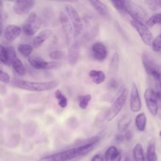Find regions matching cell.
<instances>
[{"label":"cell","instance_id":"6da1fadb","mask_svg":"<svg viewBox=\"0 0 161 161\" xmlns=\"http://www.w3.org/2000/svg\"><path fill=\"white\" fill-rule=\"evenodd\" d=\"M57 80L47 82H31L23 80H15L11 83L16 87L33 92H42L53 89L59 85Z\"/></svg>","mask_w":161,"mask_h":161},{"label":"cell","instance_id":"7a4b0ae2","mask_svg":"<svg viewBox=\"0 0 161 161\" xmlns=\"http://www.w3.org/2000/svg\"><path fill=\"white\" fill-rule=\"evenodd\" d=\"M142 62L147 74L159 82L161 79V67L146 51L143 52Z\"/></svg>","mask_w":161,"mask_h":161},{"label":"cell","instance_id":"3957f363","mask_svg":"<svg viewBox=\"0 0 161 161\" xmlns=\"http://www.w3.org/2000/svg\"><path fill=\"white\" fill-rule=\"evenodd\" d=\"M128 93V91L127 88L123 87L118 97L114 101L113 104L109 107L106 113L105 117L108 121H111L121 111L126 103Z\"/></svg>","mask_w":161,"mask_h":161},{"label":"cell","instance_id":"277c9868","mask_svg":"<svg viewBox=\"0 0 161 161\" xmlns=\"http://www.w3.org/2000/svg\"><path fill=\"white\" fill-rule=\"evenodd\" d=\"M125 12L128 14L133 20L142 23L147 20V13L145 9L131 1H125Z\"/></svg>","mask_w":161,"mask_h":161},{"label":"cell","instance_id":"5b68a950","mask_svg":"<svg viewBox=\"0 0 161 161\" xmlns=\"http://www.w3.org/2000/svg\"><path fill=\"white\" fill-rule=\"evenodd\" d=\"M65 11L72 25L75 38H76L80 35L83 30V23L82 19L76 9L72 5L67 4L65 6Z\"/></svg>","mask_w":161,"mask_h":161},{"label":"cell","instance_id":"8992f818","mask_svg":"<svg viewBox=\"0 0 161 161\" xmlns=\"http://www.w3.org/2000/svg\"><path fill=\"white\" fill-rule=\"evenodd\" d=\"M77 157H79V155L75 147L45 156L37 161H69Z\"/></svg>","mask_w":161,"mask_h":161},{"label":"cell","instance_id":"52a82bcc","mask_svg":"<svg viewBox=\"0 0 161 161\" xmlns=\"http://www.w3.org/2000/svg\"><path fill=\"white\" fill-rule=\"evenodd\" d=\"M144 99L147 108L150 114L153 116H156L158 110L157 92L152 88H147L144 92Z\"/></svg>","mask_w":161,"mask_h":161},{"label":"cell","instance_id":"ba28073f","mask_svg":"<svg viewBox=\"0 0 161 161\" xmlns=\"http://www.w3.org/2000/svg\"><path fill=\"white\" fill-rule=\"evenodd\" d=\"M40 26V18L35 12H31L26 18L23 25V30L26 35L31 36L36 33Z\"/></svg>","mask_w":161,"mask_h":161},{"label":"cell","instance_id":"9c48e42d","mask_svg":"<svg viewBox=\"0 0 161 161\" xmlns=\"http://www.w3.org/2000/svg\"><path fill=\"white\" fill-rule=\"evenodd\" d=\"M59 19L65 34L67 45L68 47H69L75 41L72 25L67 14L64 12L60 13Z\"/></svg>","mask_w":161,"mask_h":161},{"label":"cell","instance_id":"30bf717a","mask_svg":"<svg viewBox=\"0 0 161 161\" xmlns=\"http://www.w3.org/2000/svg\"><path fill=\"white\" fill-rule=\"evenodd\" d=\"M130 24L131 26L134 29H135L136 32L138 33L142 42L146 45L151 46L153 38L152 33L148 29L147 26L145 25L144 23L133 19L130 21Z\"/></svg>","mask_w":161,"mask_h":161},{"label":"cell","instance_id":"8fae6325","mask_svg":"<svg viewBox=\"0 0 161 161\" xmlns=\"http://www.w3.org/2000/svg\"><path fill=\"white\" fill-rule=\"evenodd\" d=\"M28 62L31 67L38 70L57 69L62 65L60 62L55 61L47 62L38 57H30L28 58Z\"/></svg>","mask_w":161,"mask_h":161},{"label":"cell","instance_id":"7c38bea8","mask_svg":"<svg viewBox=\"0 0 161 161\" xmlns=\"http://www.w3.org/2000/svg\"><path fill=\"white\" fill-rule=\"evenodd\" d=\"M130 100V106L131 111L133 113H137L140 111L142 108V101L137 86L135 82H133L131 85Z\"/></svg>","mask_w":161,"mask_h":161},{"label":"cell","instance_id":"4fadbf2b","mask_svg":"<svg viewBox=\"0 0 161 161\" xmlns=\"http://www.w3.org/2000/svg\"><path fill=\"white\" fill-rule=\"evenodd\" d=\"M93 58L98 61H103L108 56V50L105 45L101 42H96L91 47Z\"/></svg>","mask_w":161,"mask_h":161},{"label":"cell","instance_id":"5bb4252c","mask_svg":"<svg viewBox=\"0 0 161 161\" xmlns=\"http://www.w3.org/2000/svg\"><path fill=\"white\" fill-rule=\"evenodd\" d=\"M34 1H16L13 5L14 12L18 15L28 14L34 7Z\"/></svg>","mask_w":161,"mask_h":161},{"label":"cell","instance_id":"9a60e30c","mask_svg":"<svg viewBox=\"0 0 161 161\" xmlns=\"http://www.w3.org/2000/svg\"><path fill=\"white\" fill-rule=\"evenodd\" d=\"M21 28L16 25H9L4 30V36L8 42H12L16 39L21 33Z\"/></svg>","mask_w":161,"mask_h":161},{"label":"cell","instance_id":"2e32d148","mask_svg":"<svg viewBox=\"0 0 161 161\" xmlns=\"http://www.w3.org/2000/svg\"><path fill=\"white\" fill-rule=\"evenodd\" d=\"M79 43L75 41L69 47L68 52V62L71 65H75L79 59Z\"/></svg>","mask_w":161,"mask_h":161},{"label":"cell","instance_id":"e0dca14e","mask_svg":"<svg viewBox=\"0 0 161 161\" xmlns=\"http://www.w3.org/2000/svg\"><path fill=\"white\" fill-rule=\"evenodd\" d=\"M89 3L94 9L102 17L106 18L109 17V11L107 6L103 2L100 1H90Z\"/></svg>","mask_w":161,"mask_h":161},{"label":"cell","instance_id":"ac0fdd59","mask_svg":"<svg viewBox=\"0 0 161 161\" xmlns=\"http://www.w3.org/2000/svg\"><path fill=\"white\" fill-rule=\"evenodd\" d=\"M131 122V118L129 114H124L119 119L117 125V129L118 131L120 133H125L126 130H128V128L129 126L130 125Z\"/></svg>","mask_w":161,"mask_h":161},{"label":"cell","instance_id":"d6986e66","mask_svg":"<svg viewBox=\"0 0 161 161\" xmlns=\"http://www.w3.org/2000/svg\"><path fill=\"white\" fill-rule=\"evenodd\" d=\"M52 35V31L48 29L42 30L33 40V45L35 48H38Z\"/></svg>","mask_w":161,"mask_h":161},{"label":"cell","instance_id":"ffe728a7","mask_svg":"<svg viewBox=\"0 0 161 161\" xmlns=\"http://www.w3.org/2000/svg\"><path fill=\"white\" fill-rule=\"evenodd\" d=\"M157 155L155 150V142L153 140L149 141L147 147L146 158L147 161H157Z\"/></svg>","mask_w":161,"mask_h":161},{"label":"cell","instance_id":"44dd1931","mask_svg":"<svg viewBox=\"0 0 161 161\" xmlns=\"http://www.w3.org/2000/svg\"><path fill=\"white\" fill-rule=\"evenodd\" d=\"M89 76L92 79V81L97 84H101L106 79V75L102 70L92 69L89 72Z\"/></svg>","mask_w":161,"mask_h":161},{"label":"cell","instance_id":"7402d4cb","mask_svg":"<svg viewBox=\"0 0 161 161\" xmlns=\"http://www.w3.org/2000/svg\"><path fill=\"white\" fill-rule=\"evenodd\" d=\"M133 157L134 161H146L143 148L140 143H136L133 148Z\"/></svg>","mask_w":161,"mask_h":161},{"label":"cell","instance_id":"603a6c76","mask_svg":"<svg viewBox=\"0 0 161 161\" xmlns=\"http://www.w3.org/2000/svg\"><path fill=\"white\" fill-rule=\"evenodd\" d=\"M119 54L117 52H114L111 58L109 65V73L111 75L115 74L118 70L119 67Z\"/></svg>","mask_w":161,"mask_h":161},{"label":"cell","instance_id":"cb8c5ba5","mask_svg":"<svg viewBox=\"0 0 161 161\" xmlns=\"http://www.w3.org/2000/svg\"><path fill=\"white\" fill-rule=\"evenodd\" d=\"M135 126L139 131H143L147 126V116L144 113H139L135 118Z\"/></svg>","mask_w":161,"mask_h":161},{"label":"cell","instance_id":"d4e9b609","mask_svg":"<svg viewBox=\"0 0 161 161\" xmlns=\"http://www.w3.org/2000/svg\"><path fill=\"white\" fill-rule=\"evenodd\" d=\"M11 66L13 70H14V72L18 75L23 76L26 74V70H25L24 65L18 57L13 62Z\"/></svg>","mask_w":161,"mask_h":161},{"label":"cell","instance_id":"484cf974","mask_svg":"<svg viewBox=\"0 0 161 161\" xmlns=\"http://www.w3.org/2000/svg\"><path fill=\"white\" fill-rule=\"evenodd\" d=\"M55 97L57 100L58 104L62 108H65L67 106V99L65 96L59 89H57L55 92Z\"/></svg>","mask_w":161,"mask_h":161},{"label":"cell","instance_id":"4316f807","mask_svg":"<svg viewBox=\"0 0 161 161\" xmlns=\"http://www.w3.org/2000/svg\"><path fill=\"white\" fill-rule=\"evenodd\" d=\"M33 47L29 44L22 43L19 44L18 47V50L19 52L25 57L30 56L33 52Z\"/></svg>","mask_w":161,"mask_h":161},{"label":"cell","instance_id":"83f0119b","mask_svg":"<svg viewBox=\"0 0 161 161\" xmlns=\"http://www.w3.org/2000/svg\"><path fill=\"white\" fill-rule=\"evenodd\" d=\"M0 64H4L6 66H11L9 61L6 47L0 45Z\"/></svg>","mask_w":161,"mask_h":161},{"label":"cell","instance_id":"f1b7e54d","mask_svg":"<svg viewBox=\"0 0 161 161\" xmlns=\"http://www.w3.org/2000/svg\"><path fill=\"white\" fill-rule=\"evenodd\" d=\"M92 96L90 94H87L81 96L79 97V106L82 109H85L87 108L89 103L91 100Z\"/></svg>","mask_w":161,"mask_h":161},{"label":"cell","instance_id":"f546056e","mask_svg":"<svg viewBox=\"0 0 161 161\" xmlns=\"http://www.w3.org/2000/svg\"><path fill=\"white\" fill-rule=\"evenodd\" d=\"M146 24L147 26L150 27H152L157 24L161 25V13L155 14L151 17H150L147 20Z\"/></svg>","mask_w":161,"mask_h":161},{"label":"cell","instance_id":"4dcf8cb0","mask_svg":"<svg viewBox=\"0 0 161 161\" xmlns=\"http://www.w3.org/2000/svg\"><path fill=\"white\" fill-rule=\"evenodd\" d=\"M118 152H119V150H118V148L116 147H114V146L109 147L104 153V160L109 161L111 160V158L113 156H114Z\"/></svg>","mask_w":161,"mask_h":161},{"label":"cell","instance_id":"1f68e13d","mask_svg":"<svg viewBox=\"0 0 161 161\" xmlns=\"http://www.w3.org/2000/svg\"><path fill=\"white\" fill-rule=\"evenodd\" d=\"M66 55L65 52L62 50H54L49 53V57L53 60H59L63 59Z\"/></svg>","mask_w":161,"mask_h":161},{"label":"cell","instance_id":"d6a6232c","mask_svg":"<svg viewBox=\"0 0 161 161\" xmlns=\"http://www.w3.org/2000/svg\"><path fill=\"white\" fill-rule=\"evenodd\" d=\"M151 46L153 52H158L161 51V33L153 40Z\"/></svg>","mask_w":161,"mask_h":161},{"label":"cell","instance_id":"836d02e7","mask_svg":"<svg viewBox=\"0 0 161 161\" xmlns=\"http://www.w3.org/2000/svg\"><path fill=\"white\" fill-rule=\"evenodd\" d=\"M145 3L148 6V8L152 11H155L161 9V1H145Z\"/></svg>","mask_w":161,"mask_h":161},{"label":"cell","instance_id":"e575fe53","mask_svg":"<svg viewBox=\"0 0 161 161\" xmlns=\"http://www.w3.org/2000/svg\"><path fill=\"white\" fill-rule=\"evenodd\" d=\"M6 50H7V53H8V59L9 61L11 64V65L13 63V62L16 59L18 58L16 51L14 50V48L11 47V46H9L6 47Z\"/></svg>","mask_w":161,"mask_h":161},{"label":"cell","instance_id":"d590c367","mask_svg":"<svg viewBox=\"0 0 161 161\" xmlns=\"http://www.w3.org/2000/svg\"><path fill=\"white\" fill-rule=\"evenodd\" d=\"M111 3L113 6L118 11L120 12H125V1L116 0V1H111Z\"/></svg>","mask_w":161,"mask_h":161},{"label":"cell","instance_id":"8d00e7d4","mask_svg":"<svg viewBox=\"0 0 161 161\" xmlns=\"http://www.w3.org/2000/svg\"><path fill=\"white\" fill-rule=\"evenodd\" d=\"M9 75L6 72L0 69V81L7 84L9 82Z\"/></svg>","mask_w":161,"mask_h":161},{"label":"cell","instance_id":"74e56055","mask_svg":"<svg viewBox=\"0 0 161 161\" xmlns=\"http://www.w3.org/2000/svg\"><path fill=\"white\" fill-rule=\"evenodd\" d=\"M118 82L116 79H112L109 82V88L112 90L116 89L118 87Z\"/></svg>","mask_w":161,"mask_h":161},{"label":"cell","instance_id":"f35d334b","mask_svg":"<svg viewBox=\"0 0 161 161\" xmlns=\"http://www.w3.org/2000/svg\"><path fill=\"white\" fill-rule=\"evenodd\" d=\"M91 161H104V156L100 153H97L92 157Z\"/></svg>","mask_w":161,"mask_h":161},{"label":"cell","instance_id":"ab89813d","mask_svg":"<svg viewBox=\"0 0 161 161\" xmlns=\"http://www.w3.org/2000/svg\"><path fill=\"white\" fill-rule=\"evenodd\" d=\"M121 154L119 151L114 156H113L109 161H121Z\"/></svg>","mask_w":161,"mask_h":161},{"label":"cell","instance_id":"60d3db41","mask_svg":"<svg viewBox=\"0 0 161 161\" xmlns=\"http://www.w3.org/2000/svg\"><path fill=\"white\" fill-rule=\"evenodd\" d=\"M125 135H124V137H125V139L126 140H130L131 138H132V133L131 132V131L130 130H126L125 132Z\"/></svg>","mask_w":161,"mask_h":161},{"label":"cell","instance_id":"b9f144b4","mask_svg":"<svg viewBox=\"0 0 161 161\" xmlns=\"http://www.w3.org/2000/svg\"><path fill=\"white\" fill-rule=\"evenodd\" d=\"M115 140L117 142L119 143V142H122L124 141L125 140V137H124V135H121V134H118L116 135V137H115Z\"/></svg>","mask_w":161,"mask_h":161},{"label":"cell","instance_id":"7bdbcfd3","mask_svg":"<svg viewBox=\"0 0 161 161\" xmlns=\"http://www.w3.org/2000/svg\"><path fill=\"white\" fill-rule=\"evenodd\" d=\"M3 2L0 1V20L2 18V16H3Z\"/></svg>","mask_w":161,"mask_h":161},{"label":"cell","instance_id":"ee69618b","mask_svg":"<svg viewBox=\"0 0 161 161\" xmlns=\"http://www.w3.org/2000/svg\"><path fill=\"white\" fill-rule=\"evenodd\" d=\"M4 30V26H3V24L2 22L0 21V36L1 35V34L3 33V31Z\"/></svg>","mask_w":161,"mask_h":161},{"label":"cell","instance_id":"f6af8a7d","mask_svg":"<svg viewBox=\"0 0 161 161\" xmlns=\"http://www.w3.org/2000/svg\"><path fill=\"white\" fill-rule=\"evenodd\" d=\"M124 161H132V160L129 157H125Z\"/></svg>","mask_w":161,"mask_h":161},{"label":"cell","instance_id":"bcb514c9","mask_svg":"<svg viewBox=\"0 0 161 161\" xmlns=\"http://www.w3.org/2000/svg\"><path fill=\"white\" fill-rule=\"evenodd\" d=\"M159 135H160V136L161 137V130H160V131H159Z\"/></svg>","mask_w":161,"mask_h":161}]
</instances>
